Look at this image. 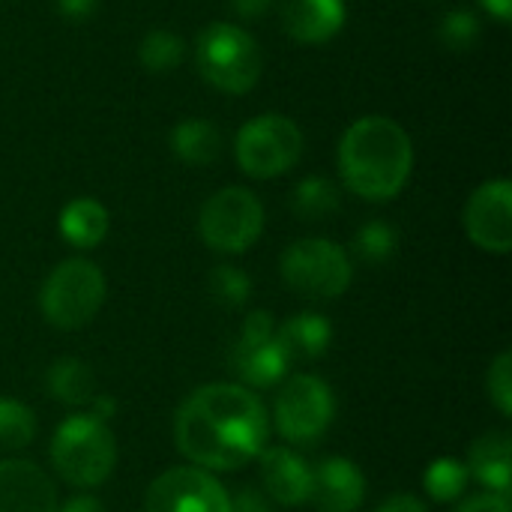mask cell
Wrapping results in <instances>:
<instances>
[{"label": "cell", "instance_id": "6da1fadb", "mask_svg": "<svg viewBox=\"0 0 512 512\" xmlns=\"http://www.w3.org/2000/svg\"><path fill=\"white\" fill-rule=\"evenodd\" d=\"M270 435L264 402L243 384H204L174 417L177 450L204 471H237L261 456Z\"/></svg>", "mask_w": 512, "mask_h": 512}, {"label": "cell", "instance_id": "7a4b0ae2", "mask_svg": "<svg viewBox=\"0 0 512 512\" xmlns=\"http://www.w3.org/2000/svg\"><path fill=\"white\" fill-rule=\"evenodd\" d=\"M411 168L414 144L408 132L384 114L354 120L339 141V174L357 198H396L405 189Z\"/></svg>", "mask_w": 512, "mask_h": 512}, {"label": "cell", "instance_id": "3957f363", "mask_svg": "<svg viewBox=\"0 0 512 512\" xmlns=\"http://www.w3.org/2000/svg\"><path fill=\"white\" fill-rule=\"evenodd\" d=\"M51 465L75 489H96L102 486L114 465H117V444L108 420L81 411L66 417L48 447Z\"/></svg>", "mask_w": 512, "mask_h": 512}, {"label": "cell", "instance_id": "277c9868", "mask_svg": "<svg viewBox=\"0 0 512 512\" xmlns=\"http://www.w3.org/2000/svg\"><path fill=\"white\" fill-rule=\"evenodd\" d=\"M195 63L207 84L231 96L249 93L264 69L258 42L249 36V30L228 21H213L198 33Z\"/></svg>", "mask_w": 512, "mask_h": 512}, {"label": "cell", "instance_id": "5b68a950", "mask_svg": "<svg viewBox=\"0 0 512 512\" xmlns=\"http://www.w3.org/2000/svg\"><path fill=\"white\" fill-rule=\"evenodd\" d=\"M105 294V273L93 261L66 258L48 273L39 291V309L51 327L81 330L96 318V312L105 303Z\"/></svg>", "mask_w": 512, "mask_h": 512}, {"label": "cell", "instance_id": "8992f818", "mask_svg": "<svg viewBox=\"0 0 512 512\" xmlns=\"http://www.w3.org/2000/svg\"><path fill=\"white\" fill-rule=\"evenodd\" d=\"M285 285L306 300H336L351 288V255L324 237H306L291 243L279 261Z\"/></svg>", "mask_w": 512, "mask_h": 512}, {"label": "cell", "instance_id": "52a82bcc", "mask_svg": "<svg viewBox=\"0 0 512 512\" xmlns=\"http://www.w3.org/2000/svg\"><path fill=\"white\" fill-rule=\"evenodd\" d=\"M264 231V207L255 192L225 186L213 192L198 213V234L219 255H243Z\"/></svg>", "mask_w": 512, "mask_h": 512}, {"label": "cell", "instance_id": "ba28073f", "mask_svg": "<svg viewBox=\"0 0 512 512\" xmlns=\"http://www.w3.org/2000/svg\"><path fill=\"white\" fill-rule=\"evenodd\" d=\"M303 153V132L285 114H258L240 126L234 138V156L243 174L255 180H273L297 165Z\"/></svg>", "mask_w": 512, "mask_h": 512}, {"label": "cell", "instance_id": "9c48e42d", "mask_svg": "<svg viewBox=\"0 0 512 512\" xmlns=\"http://www.w3.org/2000/svg\"><path fill=\"white\" fill-rule=\"evenodd\" d=\"M336 417V396L330 384L318 375H294L276 396L273 405V423L276 432L294 444V447H309L321 441Z\"/></svg>", "mask_w": 512, "mask_h": 512}, {"label": "cell", "instance_id": "30bf717a", "mask_svg": "<svg viewBox=\"0 0 512 512\" xmlns=\"http://www.w3.org/2000/svg\"><path fill=\"white\" fill-rule=\"evenodd\" d=\"M231 369L243 387L255 390H267L288 375L291 363L276 342V324L270 312L255 309L246 315L240 336L231 348Z\"/></svg>", "mask_w": 512, "mask_h": 512}, {"label": "cell", "instance_id": "8fae6325", "mask_svg": "<svg viewBox=\"0 0 512 512\" xmlns=\"http://www.w3.org/2000/svg\"><path fill=\"white\" fill-rule=\"evenodd\" d=\"M144 512H231V495L210 471L180 465L150 483Z\"/></svg>", "mask_w": 512, "mask_h": 512}, {"label": "cell", "instance_id": "7c38bea8", "mask_svg": "<svg viewBox=\"0 0 512 512\" xmlns=\"http://www.w3.org/2000/svg\"><path fill=\"white\" fill-rule=\"evenodd\" d=\"M465 231L474 246L492 255L512 249V183L507 177L486 180L474 189L462 213Z\"/></svg>", "mask_w": 512, "mask_h": 512}, {"label": "cell", "instance_id": "4fadbf2b", "mask_svg": "<svg viewBox=\"0 0 512 512\" xmlns=\"http://www.w3.org/2000/svg\"><path fill=\"white\" fill-rule=\"evenodd\" d=\"M366 501V477L357 462L330 456L312 468L309 504L321 512H357Z\"/></svg>", "mask_w": 512, "mask_h": 512}, {"label": "cell", "instance_id": "5bb4252c", "mask_svg": "<svg viewBox=\"0 0 512 512\" xmlns=\"http://www.w3.org/2000/svg\"><path fill=\"white\" fill-rule=\"evenodd\" d=\"M0 512H57L51 477L27 459L0 462Z\"/></svg>", "mask_w": 512, "mask_h": 512}, {"label": "cell", "instance_id": "9a60e30c", "mask_svg": "<svg viewBox=\"0 0 512 512\" xmlns=\"http://www.w3.org/2000/svg\"><path fill=\"white\" fill-rule=\"evenodd\" d=\"M279 24L300 45H324L345 27V0H279Z\"/></svg>", "mask_w": 512, "mask_h": 512}, {"label": "cell", "instance_id": "2e32d148", "mask_svg": "<svg viewBox=\"0 0 512 512\" xmlns=\"http://www.w3.org/2000/svg\"><path fill=\"white\" fill-rule=\"evenodd\" d=\"M261 483L267 498L282 507L309 504L312 495V465L291 447H264L261 450Z\"/></svg>", "mask_w": 512, "mask_h": 512}, {"label": "cell", "instance_id": "e0dca14e", "mask_svg": "<svg viewBox=\"0 0 512 512\" xmlns=\"http://www.w3.org/2000/svg\"><path fill=\"white\" fill-rule=\"evenodd\" d=\"M468 477H474L486 492L510 495L512 483V438L507 432H486L471 444Z\"/></svg>", "mask_w": 512, "mask_h": 512}, {"label": "cell", "instance_id": "ac0fdd59", "mask_svg": "<svg viewBox=\"0 0 512 512\" xmlns=\"http://www.w3.org/2000/svg\"><path fill=\"white\" fill-rule=\"evenodd\" d=\"M276 342L285 351L288 363H309L327 354L333 342V327L324 315L300 312L288 318L282 327H276Z\"/></svg>", "mask_w": 512, "mask_h": 512}, {"label": "cell", "instance_id": "d6986e66", "mask_svg": "<svg viewBox=\"0 0 512 512\" xmlns=\"http://www.w3.org/2000/svg\"><path fill=\"white\" fill-rule=\"evenodd\" d=\"M171 141V153L192 165V168H204L213 165L222 153V132L216 123L201 120V117H189L183 123H177L168 135Z\"/></svg>", "mask_w": 512, "mask_h": 512}, {"label": "cell", "instance_id": "ffe728a7", "mask_svg": "<svg viewBox=\"0 0 512 512\" xmlns=\"http://www.w3.org/2000/svg\"><path fill=\"white\" fill-rule=\"evenodd\" d=\"M63 240L75 249H93L108 234V210L96 198H72L57 219Z\"/></svg>", "mask_w": 512, "mask_h": 512}, {"label": "cell", "instance_id": "44dd1931", "mask_svg": "<svg viewBox=\"0 0 512 512\" xmlns=\"http://www.w3.org/2000/svg\"><path fill=\"white\" fill-rule=\"evenodd\" d=\"M45 387H48V396L69 405V408H78V405H90L96 399V375L93 369L78 360V357H60L48 366L45 372Z\"/></svg>", "mask_w": 512, "mask_h": 512}, {"label": "cell", "instance_id": "7402d4cb", "mask_svg": "<svg viewBox=\"0 0 512 512\" xmlns=\"http://www.w3.org/2000/svg\"><path fill=\"white\" fill-rule=\"evenodd\" d=\"M342 204V192L330 177H303L294 192H291V210L294 216H300L303 222H321L330 219Z\"/></svg>", "mask_w": 512, "mask_h": 512}, {"label": "cell", "instance_id": "603a6c76", "mask_svg": "<svg viewBox=\"0 0 512 512\" xmlns=\"http://www.w3.org/2000/svg\"><path fill=\"white\" fill-rule=\"evenodd\" d=\"M351 252H354L357 261L372 264V267H381V264L393 261L396 252H399V231H396V225H390L384 219L363 222L360 231L354 234Z\"/></svg>", "mask_w": 512, "mask_h": 512}, {"label": "cell", "instance_id": "cb8c5ba5", "mask_svg": "<svg viewBox=\"0 0 512 512\" xmlns=\"http://www.w3.org/2000/svg\"><path fill=\"white\" fill-rule=\"evenodd\" d=\"M468 468L462 459H453V456H441L435 459L429 468H426V477H423V486H426V495L438 504H450V501H459L468 489Z\"/></svg>", "mask_w": 512, "mask_h": 512}, {"label": "cell", "instance_id": "d4e9b609", "mask_svg": "<svg viewBox=\"0 0 512 512\" xmlns=\"http://www.w3.org/2000/svg\"><path fill=\"white\" fill-rule=\"evenodd\" d=\"M186 57V42L171 33V30H150L141 42H138V60L147 72L165 75L171 69H177Z\"/></svg>", "mask_w": 512, "mask_h": 512}, {"label": "cell", "instance_id": "484cf974", "mask_svg": "<svg viewBox=\"0 0 512 512\" xmlns=\"http://www.w3.org/2000/svg\"><path fill=\"white\" fill-rule=\"evenodd\" d=\"M36 435V414L9 396H0V450H24Z\"/></svg>", "mask_w": 512, "mask_h": 512}, {"label": "cell", "instance_id": "4316f807", "mask_svg": "<svg viewBox=\"0 0 512 512\" xmlns=\"http://www.w3.org/2000/svg\"><path fill=\"white\" fill-rule=\"evenodd\" d=\"M210 297L216 306L222 309H243L252 297V279L246 276V270L234 267V264H219L210 270L207 279Z\"/></svg>", "mask_w": 512, "mask_h": 512}, {"label": "cell", "instance_id": "83f0119b", "mask_svg": "<svg viewBox=\"0 0 512 512\" xmlns=\"http://www.w3.org/2000/svg\"><path fill=\"white\" fill-rule=\"evenodd\" d=\"M438 36L450 51H471L480 42V18L468 9H453L444 15Z\"/></svg>", "mask_w": 512, "mask_h": 512}, {"label": "cell", "instance_id": "f1b7e54d", "mask_svg": "<svg viewBox=\"0 0 512 512\" xmlns=\"http://www.w3.org/2000/svg\"><path fill=\"white\" fill-rule=\"evenodd\" d=\"M486 390L492 405L498 408L501 417H512V354L504 351L495 357L489 375H486Z\"/></svg>", "mask_w": 512, "mask_h": 512}, {"label": "cell", "instance_id": "f546056e", "mask_svg": "<svg viewBox=\"0 0 512 512\" xmlns=\"http://www.w3.org/2000/svg\"><path fill=\"white\" fill-rule=\"evenodd\" d=\"M456 512H512L510 495H498V492H480V495H471L468 501H462Z\"/></svg>", "mask_w": 512, "mask_h": 512}, {"label": "cell", "instance_id": "4dcf8cb0", "mask_svg": "<svg viewBox=\"0 0 512 512\" xmlns=\"http://www.w3.org/2000/svg\"><path fill=\"white\" fill-rule=\"evenodd\" d=\"M231 512H270V501L258 489L246 486L237 495H231Z\"/></svg>", "mask_w": 512, "mask_h": 512}, {"label": "cell", "instance_id": "1f68e13d", "mask_svg": "<svg viewBox=\"0 0 512 512\" xmlns=\"http://www.w3.org/2000/svg\"><path fill=\"white\" fill-rule=\"evenodd\" d=\"M99 0H57V9L66 21H87L96 12Z\"/></svg>", "mask_w": 512, "mask_h": 512}, {"label": "cell", "instance_id": "d6a6232c", "mask_svg": "<svg viewBox=\"0 0 512 512\" xmlns=\"http://www.w3.org/2000/svg\"><path fill=\"white\" fill-rule=\"evenodd\" d=\"M375 512H429L426 504L417 498V495H408V492H399V495H390L381 507Z\"/></svg>", "mask_w": 512, "mask_h": 512}, {"label": "cell", "instance_id": "836d02e7", "mask_svg": "<svg viewBox=\"0 0 512 512\" xmlns=\"http://www.w3.org/2000/svg\"><path fill=\"white\" fill-rule=\"evenodd\" d=\"M231 6L243 21H258L270 12L273 0H231Z\"/></svg>", "mask_w": 512, "mask_h": 512}, {"label": "cell", "instance_id": "e575fe53", "mask_svg": "<svg viewBox=\"0 0 512 512\" xmlns=\"http://www.w3.org/2000/svg\"><path fill=\"white\" fill-rule=\"evenodd\" d=\"M57 512H108L105 510V504L99 501V498H93V495H75V498H69L63 507Z\"/></svg>", "mask_w": 512, "mask_h": 512}, {"label": "cell", "instance_id": "d590c367", "mask_svg": "<svg viewBox=\"0 0 512 512\" xmlns=\"http://www.w3.org/2000/svg\"><path fill=\"white\" fill-rule=\"evenodd\" d=\"M480 6H483L498 24H510L512 21V0H480Z\"/></svg>", "mask_w": 512, "mask_h": 512}]
</instances>
